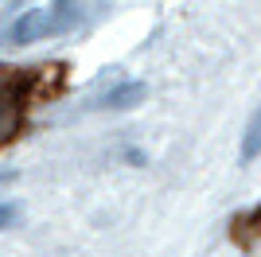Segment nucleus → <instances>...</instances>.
Wrapping results in <instances>:
<instances>
[{
  "mask_svg": "<svg viewBox=\"0 0 261 257\" xmlns=\"http://www.w3.org/2000/svg\"><path fill=\"white\" fill-rule=\"evenodd\" d=\"M47 32H55V28H51V12H47V8H32V12H23L20 20H16L8 32H4V43H16V47H23V43L43 39Z\"/></svg>",
  "mask_w": 261,
  "mask_h": 257,
  "instance_id": "obj_1",
  "label": "nucleus"
},
{
  "mask_svg": "<svg viewBox=\"0 0 261 257\" xmlns=\"http://www.w3.org/2000/svg\"><path fill=\"white\" fill-rule=\"evenodd\" d=\"M16 128H20V101L0 90V144H8L16 137Z\"/></svg>",
  "mask_w": 261,
  "mask_h": 257,
  "instance_id": "obj_2",
  "label": "nucleus"
},
{
  "mask_svg": "<svg viewBox=\"0 0 261 257\" xmlns=\"http://www.w3.org/2000/svg\"><path fill=\"white\" fill-rule=\"evenodd\" d=\"M82 8H86V0H55L51 28H74V23L82 20Z\"/></svg>",
  "mask_w": 261,
  "mask_h": 257,
  "instance_id": "obj_3",
  "label": "nucleus"
},
{
  "mask_svg": "<svg viewBox=\"0 0 261 257\" xmlns=\"http://www.w3.org/2000/svg\"><path fill=\"white\" fill-rule=\"evenodd\" d=\"M141 97H144V86H141V82H129V86H117V90L106 97V106H109V109H121V106L141 101Z\"/></svg>",
  "mask_w": 261,
  "mask_h": 257,
  "instance_id": "obj_4",
  "label": "nucleus"
},
{
  "mask_svg": "<svg viewBox=\"0 0 261 257\" xmlns=\"http://www.w3.org/2000/svg\"><path fill=\"white\" fill-rule=\"evenodd\" d=\"M242 156H246V160H253V156H257V121H253V125H250V133H246V144H242Z\"/></svg>",
  "mask_w": 261,
  "mask_h": 257,
  "instance_id": "obj_5",
  "label": "nucleus"
},
{
  "mask_svg": "<svg viewBox=\"0 0 261 257\" xmlns=\"http://www.w3.org/2000/svg\"><path fill=\"white\" fill-rule=\"evenodd\" d=\"M8 222H16V207L0 203V226H8Z\"/></svg>",
  "mask_w": 261,
  "mask_h": 257,
  "instance_id": "obj_6",
  "label": "nucleus"
}]
</instances>
